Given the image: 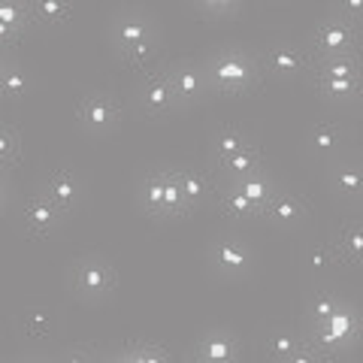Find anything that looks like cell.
<instances>
[{
	"label": "cell",
	"mask_w": 363,
	"mask_h": 363,
	"mask_svg": "<svg viewBox=\"0 0 363 363\" xmlns=\"http://www.w3.org/2000/svg\"><path fill=\"white\" fill-rule=\"evenodd\" d=\"M257 64L248 52L242 49H221L215 52L209 64H206V79H209V88L221 91V94H245L248 88H255L257 82Z\"/></svg>",
	"instance_id": "obj_1"
},
{
	"label": "cell",
	"mask_w": 363,
	"mask_h": 363,
	"mask_svg": "<svg viewBox=\"0 0 363 363\" xmlns=\"http://www.w3.org/2000/svg\"><path fill=\"white\" fill-rule=\"evenodd\" d=\"M112 43L118 45L124 64L133 67V70H143L157 52V37L149 18L133 13H124L112 21Z\"/></svg>",
	"instance_id": "obj_2"
},
{
	"label": "cell",
	"mask_w": 363,
	"mask_h": 363,
	"mask_svg": "<svg viewBox=\"0 0 363 363\" xmlns=\"http://www.w3.org/2000/svg\"><path fill=\"white\" fill-rule=\"evenodd\" d=\"M354 45H357V25H351V21L333 13L315 28L309 55L315 64H321L333 58H348V55H354Z\"/></svg>",
	"instance_id": "obj_3"
},
{
	"label": "cell",
	"mask_w": 363,
	"mask_h": 363,
	"mask_svg": "<svg viewBox=\"0 0 363 363\" xmlns=\"http://www.w3.org/2000/svg\"><path fill=\"white\" fill-rule=\"evenodd\" d=\"M70 281H73V291L82 300H104L112 294V288H116V269H112L109 260H104V257L85 255L73 264Z\"/></svg>",
	"instance_id": "obj_4"
},
{
	"label": "cell",
	"mask_w": 363,
	"mask_h": 363,
	"mask_svg": "<svg viewBox=\"0 0 363 363\" xmlns=\"http://www.w3.org/2000/svg\"><path fill=\"white\" fill-rule=\"evenodd\" d=\"M357 330H360V318H357V312L351 309V306L342 303L330 318H327V321L315 324V330H312V339H309V342L321 348L324 354H330V351H339V348L351 345V339L357 336Z\"/></svg>",
	"instance_id": "obj_5"
},
{
	"label": "cell",
	"mask_w": 363,
	"mask_h": 363,
	"mask_svg": "<svg viewBox=\"0 0 363 363\" xmlns=\"http://www.w3.org/2000/svg\"><path fill=\"white\" fill-rule=\"evenodd\" d=\"M264 67L276 79H297L312 67V55L297 43H276L272 49H267Z\"/></svg>",
	"instance_id": "obj_6"
},
{
	"label": "cell",
	"mask_w": 363,
	"mask_h": 363,
	"mask_svg": "<svg viewBox=\"0 0 363 363\" xmlns=\"http://www.w3.org/2000/svg\"><path fill=\"white\" fill-rule=\"evenodd\" d=\"M209 260L221 276H245L252 269V252L236 236H218L209 248Z\"/></svg>",
	"instance_id": "obj_7"
},
{
	"label": "cell",
	"mask_w": 363,
	"mask_h": 363,
	"mask_svg": "<svg viewBox=\"0 0 363 363\" xmlns=\"http://www.w3.org/2000/svg\"><path fill=\"white\" fill-rule=\"evenodd\" d=\"M118 118H121V104L112 94H106V91L88 94L82 100V106H79V121L94 133H104L109 128H116Z\"/></svg>",
	"instance_id": "obj_8"
},
{
	"label": "cell",
	"mask_w": 363,
	"mask_h": 363,
	"mask_svg": "<svg viewBox=\"0 0 363 363\" xmlns=\"http://www.w3.org/2000/svg\"><path fill=\"white\" fill-rule=\"evenodd\" d=\"M169 82H173V91H176V100L179 104H194L206 94L209 88V79H206V70L194 61H179L176 67H169Z\"/></svg>",
	"instance_id": "obj_9"
},
{
	"label": "cell",
	"mask_w": 363,
	"mask_h": 363,
	"mask_svg": "<svg viewBox=\"0 0 363 363\" xmlns=\"http://www.w3.org/2000/svg\"><path fill=\"white\" fill-rule=\"evenodd\" d=\"M140 104L149 116H164V112L176 109V91L173 82H169V73H149L140 85Z\"/></svg>",
	"instance_id": "obj_10"
},
{
	"label": "cell",
	"mask_w": 363,
	"mask_h": 363,
	"mask_svg": "<svg viewBox=\"0 0 363 363\" xmlns=\"http://www.w3.org/2000/svg\"><path fill=\"white\" fill-rule=\"evenodd\" d=\"M61 215L64 212L40 191V194H33L28 200V206H25V227L33 236H45V233H52L55 227L61 224Z\"/></svg>",
	"instance_id": "obj_11"
},
{
	"label": "cell",
	"mask_w": 363,
	"mask_h": 363,
	"mask_svg": "<svg viewBox=\"0 0 363 363\" xmlns=\"http://www.w3.org/2000/svg\"><path fill=\"white\" fill-rule=\"evenodd\" d=\"M197 357H206L209 363H236L240 345L230 330H209L197 342Z\"/></svg>",
	"instance_id": "obj_12"
},
{
	"label": "cell",
	"mask_w": 363,
	"mask_h": 363,
	"mask_svg": "<svg viewBox=\"0 0 363 363\" xmlns=\"http://www.w3.org/2000/svg\"><path fill=\"white\" fill-rule=\"evenodd\" d=\"M43 194L61 212H70L79 203V179L70 173V169H55V173L43 182Z\"/></svg>",
	"instance_id": "obj_13"
},
{
	"label": "cell",
	"mask_w": 363,
	"mask_h": 363,
	"mask_svg": "<svg viewBox=\"0 0 363 363\" xmlns=\"http://www.w3.org/2000/svg\"><path fill=\"white\" fill-rule=\"evenodd\" d=\"M264 218H269L272 224H279V227H294V224H300L306 218V206H303V200L297 194L276 191L272 200L267 203V209H264Z\"/></svg>",
	"instance_id": "obj_14"
},
{
	"label": "cell",
	"mask_w": 363,
	"mask_h": 363,
	"mask_svg": "<svg viewBox=\"0 0 363 363\" xmlns=\"http://www.w3.org/2000/svg\"><path fill=\"white\" fill-rule=\"evenodd\" d=\"M330 188L342 200H363V167L354 161H339L330 169Z\"/></svg>",
	"instance_id": "obj_15"
},
{
	"label": "cell",
	"mask_w": 363,
	"mask_h": 363,
	"mask_svg": "<svg viewBox=\"0 0 363 363\" xmlns=\"http://www.w3.org/2000/svg\"><path fill=\"white\" fill-rule=\"evenodd\" d=\"M169 173L173 169H155V173L145 176V182L140 185V200L149 215L155 218H164L167 212V185H169Z\"/></svg>",
	"instance_id": "obj_16"
},
{
	"label": "cell",
	"mask_w": 363,
	"mask_h": 363,
	"mask_svg": "<svg viewBox=\"0 0 363 363\" xmlns=\"http://www.w3.org/2000/svg\"><path fill=\"white\" fill-rule=\"evenodd\" d=\"M260 164H264V157H260V149H257V145H248L245 152L224 157V161H218L215 167L221 169V176H224L227 182H240V179H245V176L260 173Z\"/></svg>",
	"instance_id": "obj_17"
},
{
	"label": "cell",
	"mask_w": 363,
	"mask_h": 363,
	"mask_svg": "<svg viewBox=\"0 0 363 363\" xmlns=\"http://www.w3.org/2000/svg\"><path fill=\"white\" fill-rule=\"evenodd\" d=\"M248 145H255V143L242 128H221L212 136V157H215V164H218V161H224V157L245 152Z\"/></svg>",
	"instance_id": "obj_18"
},
{
	"label": "cell",
	"mask_w": 363,
	"mask_h": 363,
	"mask_svg": "<svg viewBox=\"0 0 363 363\" xmlns=\"http://www.w3.org/2000/svg\"><path fill=\"white\" fill-rule=\"evenodd\" d=\"M218 203H221L224 215H230V218H260V215H264V209H260L257 203L248 200L240 188L230 185V182H227V185L221 188Z\"/></svg>",
	"instance_id": "obj_19"
},
{
	"label": "cell",
	"mask_w": 363,
	"mask_h": 363,
	"mask_svg": "<svg viewBox=\"0 0 363 363\" xmlns=\"http://www.w3.org/2000/svg\"><path fill=\"white\" fill-rule=\"evenodd\" d=\"M336 248L342 255V264H363V224L351 221L345 227H339Z\"/></svg>",
	"instance_id": "obj_20"
},
{
	"label": "cell",
	"mask_w": 363,
	"mask_h": 363,
	"mask_svg": "<svg viewBox=\"0 0 363 363\" xmlns=\"http://www.w3.org/2000/svg\"><path fill=\"white\" fill-rule=\"evenodd\" d=\"M176 179H179V188L191 209L200 206V203L212 194L209 179H206V173H200V169H176Z\"/></svg>",
	"instance_id": "obj_21"
},
{
	"label": "cell",
	"mask_w": 363,
	"mask_h": 363,
	"mask_svg": "<svg viewBox=\"0 0 363 363\" xmlns=\"http://www.w3.org/2000/svg\"><path fill=\"white\" fill-rule=\"evenodd\" d=\"M318 88H321L324 97L330 100H354L363 88V76L360 73H351V76H327V79H318Z\"/></svg>",
	"instance_id": "obj_22"
},
{
	"label": "cell",
	"mask_w": 363,
	"mask_h": 363,
	"mask_svg": "<svg viewBox=\"0 0 363 363\" xmlns=\"http://www.w3.org/2000/svg\"><path fill=\"white\" fill-rule=\"evenodd\" d=\"M230 185H236L242 191V194L252 200V203H257L260 209H267V203L272 200V194H276V182H272L267 173H255V176H245V179H240V182H230Z\"/></svg>",
	"instance_id": "obj_23"
},
{
	"label": "cell",
	"mask_w": 363,
	"mask_h": 363,
	"mask_svg": "<svg viewBox=\"0 0 363 363\" xmlns=\"http://www.w3.org/2000/svg\"><path fill=\"white\" fill-rule=\"evenodd\" d=\"M303 345H306V339L294 330H276L267 336V354L272 363H285L291 354H297Z\"/></svg>",
	"instance_id": "obj_24"
},
{
	"label": "cell",
	"mask_w": 363,
	"mask_h": 363,
	"mask_svg": "<svg viewBox=\"0 0 363 363\" xmlns=\"http://www.w3.org/2000/svg\"><path fill=\"white\" fill-rule=\"evenodd\" d=\"M309 145H312V152H318V155H333V152H339V145H342V128L333 124V121L315 124L312 133H309Z\"/></svg>",
	"instance_id": "obj_25"
},
{
	"label": "cell",
	"mask_w": 363,
	"mask_h": 363,
	"mask_svg": "<svg viewBox=\"0 0 363 363\" xmlns=\"http://www.w3.org/2000/svg\"><path fill=\"white\" fill-rule=\"evenodd\" d=\"M18 327L28 339H49L55 333V318L49 309H30V312L21 315Z\"/></svg>",
	"instance_id": "obj_26"
},
{
	"label": "cell",
	"mask_w": 363,
	"mask_h": 363,
	"mask_svg": "<svg viewBox=\"0 0 363 363\" xmlns=\"http://www.w3.org/2000/svg\"><path fill=\"white\" fill-rule=\"evenodd\" d=\"M30 18L33 25H64L70 18V6L61 0H37L30 4Z\"/></svg>",
	"instance_id": "obj_27"
},
{
	"label": "cell",
	"mask_w": 363,
	"mask_h": 363,
	"mask_svg": "<svg viewBox=\"0 0 363 363\" xmlns=\"http://www.w3.org/2000/svg\"><path fill=\"white\" fill-rule=\"evenodd\" d=\"M0 21L6 28H13L18 33H25L33 18H30V4H16V0H0Z\"/></svg>",
	"instance_id": "obj_28"
},
{
	"label": "cell",
	"mask_w": 363,
	"mask_h": 363,
	"mask_svg": "<svg viewBox=\"0 0 363 363\" xmlns=\"http://www.w3.org/2000/svg\"><path fill=\"white\" fill-rule=\"evenodd\" d=\"M306 260H309V267H312V269L327 272V269H333V267L342 264V255H339L336 242H321V245H315V248H312Z\"/></svg>",
	"instance_id": "obj_29"
},
{
	"label": "cell",
	"mask_w": 363,
	"mask_h": 363,
	"mask_svg": "<svg viewBox=\"0 0 363 363\" xmlns=\"http://www.w3.org/2000/svg\"><path fill=\"white\" fill-rule=\"evenodd\" d=\"M339 306H342V300L336 297V294H330V291H315V297L309 300V318L315 324H321V321H327Z\"/></svg>",
	"instance_id": "obj_30"
},
{
	"label": "cell",
	"mask_w": 363,
	"mask_h": 363,
	"mask_svg": "<svg viewBox=\"0 0 363 363\" xmlns=\"http://www.w3.org/2000/svg\"><path fill=\"white\" fill-rule=\"evenodd\" d=\"M25 91H28V73L13 64L6 70V76H4V85H0V97L18 100V97H25Z\"/></svg>",
	"instance_id": "obj_31"
},
{
	"label": "cell",
	"mask_w": 363,
	"mask_h": 363,
	"mask_svg": "<svg viewBox=\"0 0 363 363\" xmlns=\"http://www.w3.org/2000/svg\"><path fill=\"white\" fill-rule=\"evenodd\" d=\"M128 363H169V354H167L161 345L143 342V345H136L130 354H128Z\"/></svg>",
	"instance_id": "obj_32"
},
{
	"label": "cell",
	"mask_w": 363,
	"mask_h": 363,
	"mask_svg": "<svg viewBox=\"0 0 363 363\" xmlns=\"http://www.w3.org/2000/svg\"><path fill=\"white\" fill-rule=\"evenodd\" d=\"M18 157V136L13 128H6V124H0V167L13 164Z\"/></svg>",
	"instance_id": "obj_33"
},
{
	"label": "cell",
	"mask_w": 363,
	"mask_h": 363,
	"mask_svg": "<svg viewBox=\"0 0 363 363\" xmlns=\"http://www.w3.org/2000/svg\"><path fill=\"white\" fill-rule=\"evenodd\" d=\"M240 4H233V0H206V4H197V13H203V16H212V18H224V16H236L240 13Z\"/></svg>",
	"instance_id": "obj_34"
},
{
	"label": "cell",
	"mask_w": 363,
	"mask_h": 363,
	"mask_svg": "<svg viewBox=\"0 0 363 363\" xmlns=\"http://www.w3.org/2000/svg\"><path fill=\"white\" fill-rule=\"evenodd\" d=\"M285 363H327V354L318 345H312L309 339H306V345L297 351V354H291Z\"/></svg>",
	"instance_id": "obj_35"
},
{
	"label": "cell",
	"mask_w": 363,
	"mask_h": 363,
	"mask_svg": "<svg viewBox=\"0 0 363 363\" xmlns=\"http://www.w3.org/2000/svg\"><path fill=\"white\" fill-rule=\"evenodd\" d=\"M333 13H336L339 18L351 21V25H357V18L363 16V0H345V4H339Z\"/></svg>",
	"instance_id": "obj_36"
},
{
	"label": "cell",
	"mask_w": 363,
	"mask_h": 363,
	"mask_svg": "<svg viewBox=\"0 0 363 363\" xmlns=\"http://www.w3.org/2000/svg\"><path fill=\"white\" fill-rule=\"evenodd\" d=\"M91 360V351L88 348H67V351H61L58 357H55L52 363H88Z\"/></svg>",
	"instance_id": "obj_37"
},
{
	"label": "cell",
	"mask_w": 363,
	"mask_h": 363,
	"mask_svg": "<svg viewBox=\"0 0 363 363\" xmlns=\"http://www.w3.org/2000/svg\"><path fill=\"white\" fill-rule=\"evenodd\" d=\"M18 37H21V33H18V30H13V28H6V25H4V21H0V52H4V49H13V45L18 43Z\"/></svg>",
	"instance_id": "obj_38"
},
{
	"label": "cell",
	"mask_w": 363,
	"mask_h": 363,
	"mask_svg": "<svg viewBox=\"0 0 363 363\" xmlns=\"http://www.w3.org/2000/svg\"><path fill=\"white\" fill-rule=\"evenodd\" d=\"M9 67H13V64H9V58H6L4 52H0V85H4V76H6Z\"/></svg>",
	"instance_id": "obj_39"
},
{
	"label": "cell",
	"mask_w": 363,
	"mask_h": 363,
	"mask_svg": "<svg viewBox=\"0 0 363 363\" xmlns=\"http://www.w3.org/2000/svg\"><path fill=\"white\" fill-rule=\"evenodd\" d=\"M88 363H112L106 354H100V351H91V360Z\"/></svg>",
	"instance_id": "obj_40"
},
{
	"label": "cell",
	"mask_w": 363,
	"mask_h": 363,
	"mask_svg": "<svg viewBox=\"0 0 363 363\" xmlns=\"http://www.w3.org/2000/svg\"><path fill=\"white\" fill-rule=\"evenodd\" d=\"M6 206V182H4V176H0V209Z\"/></svg>",
	"instance_id": "obj_41"
},
{
	"label": "cell",
	"mask_w": 363,
	"mask_h": 363,
	"mask_svg": "<svg viewBox=\"0 0 363 363\" xmlns=\"http://www.w3.org/2000/svg\"><path fill=\"white\" fill-rule=\"evenodd\" d=\"M21 363H52V360H43V357H25Z\"/></svg>",
	"instance_id": "obj_42"
},
{
	"label": "cell",
	"mask_w": 363,
	"mask_h": 363,
	"mask_svg": "<svg viewBox=\"0 0 363 363\" xmlns=\"http://www.w3.org/2000/svg\"><path fill=\"white\" fill-rule=\"evenodd\" d=\"M191 363H209V360H206V357H197V354H194V360H191Z\"/></svg>",
	"instance_id": "obj_43"
},
{
	"label": "cell",
	"mask_w": 363,
	"mask_h": 363,
	"mask_svg": "<svg viewBox=\"0 0 363 363\" xmlns=\"http://www.w3.org/2000/svg\"><path fill=\"white\" fill-rule=\"evenodd\" d=\"M360 136H363V121H360Z\"/></svg>",
	"instance_id": "obj_44"
}]
</instances>
